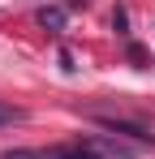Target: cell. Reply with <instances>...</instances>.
I'll return each instance as SVG.
<instances>
[{
	"mask_svg": "<svg viewBox=\"0 0 155 159\" xmlns=\"http://www.w3.org/2000/svg\"><path fill=\"white\" fill-rule=\"evenodd\" d=\"M39 26H43V30H65V9H60V4L39 9Z\"/></svg>",
	"mask_w": 155,
	"mask_h": 159,
	"instance_id": "6da1fadb",
	"label": "cell"
},
{
	"mask_svg": "<svg viewBox=\"0 0 155 159\" xmlns=\"http://www.w3.org/2000/svg\"><path fill=\"white\" fill-rule=\"evenodd\" d=\"M112 26H116L121 39H129V13H125V9H116V13H112Z\"/></svg>",
	"mask_w": 155,
	"mask_h": 159,
	"instance_id": "7a4b0ae2",
	"label": "cell"
},
{
	"mask_svg": "<svg viewBox=\"0 0 155 159\" xmlns=\"http://www.w3.org/2000/svg\"><path fill=\"white\" fill-rule=\"evenodd\" d=\"M22 112H13V107H0V125H9V120H17Z\"/></svg>",
	"mask_w": 155,
	"mask_h": 159,
	"instance_id": "3957f363",
	"label": "cell"
}]
</instances>
